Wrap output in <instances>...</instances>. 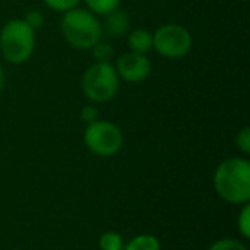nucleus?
Segmentation results:
<instances>
[{"label": "nucleus", "mask_w": 250, "mask_h": 250, "mask_svg": "<svg viewBox=\"0 0 250 250\" xmlns=\"http://www.w3.org/2000/svg\"><path fill=\"white\" fill-rule=\"evenodd\" d=\"M93 57L96 62H110L111 57H113V46L110 45L108 42H98L96 45L93 46Z\"/></svg>", "instance_id": "2eb2a0df"}, {"label": "nucleus", "mask_w": 250, "mask_h": 250, "mask_svg": "<svg viewBox=\"0 0 250 250\" xmlns=\"http://www.w3.org/2000/svg\"><path fill=\"white\" fill-rule=\"evenodd\" d=\"M60 28L65 42L77 50H91L103 35L96 16L91 11L77 7L63 12Z\"/></svg>", "instance_id": "f03ea898"}, {"label": "nucleus", "mask_w": 250, "mask_h": 250, "mask_svg": "<svg viewBox=\"0 0 250 250\" xmlns=\"http://www.w3.org/2000/svg\"><path fill=\"white\" fill-rule=\"evenodd\" d=\"M98 115H100V111H98V108L94 106V104H86V106H83V110H81V120L86 125H89V124H93V122L100 120Z\"/></svg>", "instance_id": "6ab92c4d"}, {"label": "nucleus", "mask_w": 250, "mask_h": 250, "mask_svg": "<svg viewBox=\"0 0 250 250\" xmlns=\"http://www.w3.org/2000/svg\"><path fill=\"white\" fill-rule=\"evenodd\" d=\"M208 250H249V249H247L245 243L240 242V240L226 236V238L216 240V242L212 243V245L209 247Z\"/></svg>", "instance_id": "4468645a"}, {"label": "nucleus", "mask_w": 250, "mask_h": 250, "mask_svg": "<svg viewBox=\"0 0 250 250\" xmlns=\"http://www.w3.org/2000/svg\"><path fill=\"white\" fill-rule=\"evenodd\" d=\"M24 21L36 31V29L43 28V24H45V16H43V12L38 11V9H33V11L26 12Z\"/></svg>", "instance_id": "a211bd4d"}, {"label": "nucleus", "mask_w": 250, "mask_h": 250, "mask_svg": "<svg viewBox=\"0 0 250 250\" xmlns=\"http://www.w3.org/2000/svg\"><path fill=\"white\" fill-rule=\"evenodd\" d=\"M98 245L101 250H124V236L117 231H104L100 235Z\"/></svg>", "instance_id": "9b49d317"}, {"label": "nucleus", "mask_w": 250, "mask_h": 250, "mask_svg": "<svg viewBox=\"0 0 250 250\" xmlns=\"http://www.w3.org/2000/svg\"><path fill=\"white\" fill-rule=\"evenodd\" d=\"M236 228L242 238H249L250 236V204H243L242 211H240L238 218H236Z\"/></svg>", "instance_id": "ddd939ff"}, {"label": "nucleus", "mask_w": 250, "mask_h": 250, "mask_svg": "<svg viewBox=\"0 0 250 250\" xmlns=\"http://www.w3.org/2000/svg\"><path fill=\"white\" fill-rule=\"evenodd\" d=\"M36 46V31L24 19H12L0 29V52L9 63H24Z\"/></svg>", "instance_id": "7ed1b4c3"}, {"label": "nucleus", "mask_w": 250, "mask_h": 250, "mask_svg": "<svg viewBox=\"0 0 250 250\" xmlns=\"http://www.w3.org/2000/svg\"><path fill=\"white\" fill-rule=\"evenodd\" d=\"M115 70H117L118 77L127 81V83H143L151 74V60L143 53H124L118 57L117 63H115Z\"/></svg>", "instance_id": "0eeeda50"}, {"label": "nucleus", "mask_w": 250, "mask_h": 250, "mask_svg": "<svg viewBox=\"0 0 250 250\" xmlns=\"http://www.w3.org/2000/svg\"><path fill=\"white\" fill-rule=\"evenodd\" d=\"M153 48L165 59H182L192 48V35L182 24H163L153 33Z\"/></svg>", "instance_id": "423d86ee"}, {"label": "nucleus", "mask_w": 250, "mask_h": 250, "mask_svg": "<svg viewBox=\"0 0 250 250\" xmlns=\"http://www.w3.org/2000/svg\"><path fill=\"white\" fill-rule=\"evenodd\" d=\"M46 5H48L52 11H57V12H67L70 9L77 7L81 0H43Z\"/></svg>", "instance_id": "f3484780"}, {"label": "nucleus", "mask_w": 250, "mask_h": 250, "mask_svg": "<svg viewBox=\"0 0 250 250\" xmlns=\"http://www.w3.org/2000/svg\"><path fill=\"white\" fill-rule=\"evenodd\" d=\"M84 144L96 156L110 158L120 153L122 146H124V134H122L120 127L113 122L96 120L86 125Z\"/></svg>", "instance_id": "39448f33"}, {"label": "nucleus", "mask_w": 250, "mask_h": 250, "mask_svg": "<svg viewBox=\"0 0 250 250\" xmlns=\"http://www.w3.org/2000/svg\"><path fill=\"white\" fill-rule=\"evenodd\" d=\"M214 190L228 204L250 202V163L245 158H226L216 167Z\"/></svg>", "instance_id": "f257e3e1"}, {"label": "nucleus", "mask_w": 250, "mask_h": 250, "mask_svg": "<svg viewBox=\"0 0 250 250\" xmlns=\"http://www.w3.org/2000/svg\"><path fill=\"white\" fill-rule=\"evenodd\" d=\"M124 250H161V242L151 233H141L125 243Z\"/></svg>", "instance_id": "9d476101"}, {"label": "nucleus", "mask_w": 250, "mask_h": 250, "mask_svg": "<svg viewBox=\"0 0 250 250\" xmlns=\"http://www.w3.org/2000/svg\"><path fill=\"white\" fill-rule=\"evenodd\" d=\"M5 87V70H4V65L0 63V93L4 91Z\"/></svg>", "instance_id": "aec40b11"}, {"label": "nucleus", "mask_w": 250, "mask_h": 250, "mask_svg": "<svg viewBox=\"0 0 250 250\" xmlns=\"http://www.w3.org/2000/svg\"><path fill=\"white\" fill-rule=\"evenodd\" d=\"M130 28V21H129V16L127 12L120 11V9H115V11L108 12L104 16V22L101 24V29L106 33L108 36H124L129 33Z\"/></svg>", "instance_id": "6e6552de"}, {"label": "nucleus", "mask_w": 250, "mask_h": 250, "mask_svg": "<svg viewBox=\"0 0 250 250\" xmlns=\"http://www.w3.org/2000/svg\"><path fill=\"white\" fill-rule=\"evenodd\" d=\"M120 77L111 62H94L87 67L81 79V89L87 100L94 103L111 101L118 93Z\"/></svg>", "instance_id": "20e7f679"}, {"label": "nucleus", "mask_w": 250, "mask_h": 250, "mask_svg": "<svg viewBox=\"0 0 250 250\" xmlns=\"http://www.w3.org/2000/svg\"><path fill=\"white\" fill-rule=\"evenodd\" d=\"M84 2L87 5V11H91L94 16H106L120 5V0H84Z\"/></svg>", "instance_id": "f8f14e48"}, {"label": "nucleus", "mask_w": 250, "mask_h": 250, "mask_svg": "<svg viewBox=\"0 0 250 250\" xmlns=\"http://www.w3.org/2000/svg\"><path fill=\"white\" fill-rule=\"evenodd\" d=\"M127 43H129L130 52L147 55V53L153 50V33H151L149 29H144V28L132 29V31L129 33Z\"/></svg>", "instance_id": "1a4fd4ad"}, {"label": "nucleus", "mask_w": 250, "mask_h": 250, "mask_svg": "<svg viewBox=\"0 0 250 250\" xmlns=\"http://www.w3.org/2000/svg\"><path fill=\"white\" fill-rule=\"evenodd\" d=\"M235 146L242 154L250 153V129L249 127H242L240 132L235 137Z\"/></svg>", "instance_id": "dca6fc26"}]
</instances>
